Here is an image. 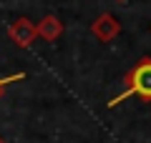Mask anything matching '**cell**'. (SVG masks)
<instances>
[{
  "label": "cell",
  "instance_id": "8992f818",
  "mask_svg": "<svg viewBox=\"0 0 151 143\" xmlns=\"http://www.w3.org/2000/svg\"><path fill=\"white\" fill-rule=\"evenodd\" d=\"M116 3H129V0H116Z\"/></svg>",
  "mask_w": 151,
  "mask_h": 143
},
{
  "label": "cell",
  "instance_id": "7a4b0ae2",
  "mask_svg": "<svg viewBox=\"0 0 151 143\" xmlns=\"http://www.w3.org/2000/svg\"><path fill=\"white\" fill-rule=\"evenodd\" d=\"M8 38H10V40L15 43L18 48H30L33 40L38 38V33H35V23H33L30 18H18V20L13 23L10 28H8Z\"/></svg>",
  "mask_w": 151,
  "mask_h": 143
},
{
  "label": "cell",
  "instance_id": "277c9868",
  "mask_svg": "<svg viewBox=\"0 0 151 143\" xmlns=\"http://www.w3.org/2000/svg\"><path fill=\"white\" fill-rule=\"evenodd\" d=\"M35 33H38V38L53 43V40H58L63 35V20H58L55 15H43L40 23L35 25Z\"/></svg>",
  "mask_w": 151,
  "mask_h": 143
},
{
  "label": "cell",
  "instance_id": "5b68a950",
  "mask_svg": "<svg viewBox=\"0 0 151 143\" xmlns=\"http://www.w3.org/2000/svg\"><path fill=\"white\" fill-rule=\"evenodd\" d=\"M15 80H25V73H13V75L0 78V98H3V93H5V88H8L10 83H15Z\"/></svg>",
  "mask_w": 151,
  "mask_h": 143
},
{
  "label": "cell",
  "instance_id": "52a82bcc",
  "mask_svg": "<svg viewBox=\"0 0 151 143\" xmlns=\"http://www.w3.org/2000/svg\"><path fill=\"white\" fill-rule=\"evenodd\" d=\"M0 143H5V141H3V138H0Z\"/></svg>",
  "mask_w": 151,
  "mask_h": 143
},
{
  "label": "cell",
  "instance_id": "6da1fadb",
  "mask_svg": "<svg viewBox=\"0 0 151 143\" xmlns=\"http://www.w3.org/2000/svg\"><path fill=\"white\" fill-rule=\"evenodd\" d=\"M131 95H139L144 101H151V58L149 55H144V58L124 75V90L108 101V108H116L119 103L129 101Z\"/></svg>",
  "mask_w": 151,
  "mask_h": 143
},
{
  "label": "cell",
  "instance_id": "3957f363",
  "mask_svg": "<svg viewBox=\"0 0 151 143\" xmlns=\"http://www.w3.org/2000/svg\"><path fill=\"white\" fill-rule=\"evenodd\" d=\"M91 33H93V38H96V40L111 43L113 38L121 33V23L116 20V15H111V13H101V15L91 23Z\"/></svg>",
  "mask_w": 151,
  "mask_h": 143
}]
</instances>
